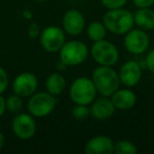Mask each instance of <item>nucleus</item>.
<instances>
[{
  "mask_svg": "<svg viewBox=\"0 0 154 154\" xmlns=\"http://www.w3.org/2000/svg\"><path fill=\"white\" fill-rule=\"evenodd\" d=\"M113 152V140L106 135H97L92 137L85 147V153L87 154H111Z\"/></svg>",
  "mask_w": 154,
  "mask_h": 154,
  "instance_id": "ddd939ff",
  "label": "nucleus"
},
{
  "mask_svg": "<svg viewBox=\"0 0 154 154\" xmlns=\"http://www.w3.org/2000/svg\"><path fill=\"white\" fill-rule=\"evenodd\" d=\"M72 115L77 120H82L90 115V109L87 105H76L72 110Z\"/></svg>",
  "mask_w": 154,
  "mask_h": 154,
  "instance_id": "412c9836",
  "label": "nucleus"
},
{
  "mask_svg": "<svg viewBox=\"0 0 154 154\" xmlns=\"http://www.w3.org/2000/svg\"><path fill=\"white\" fill-rule=\"evenodd\" d=\"M38 86L37 77L33 73L24 72L19 74L13 82V90L15 94L21 97H29L35 93Z\"/></svg>",
  "mask_w": 154,
  "mask_h": 154,
  "instance_id": "9d476101",
  "label": "nucleus"
},
{
  "mask_svg": "<svg viewBox=\"0 0 154 154\" xmlns=\"http://www.w3.org/2000/svg\"><path fill=\"white\" fill-rule=\"evenodd\" d=\"M35 1H38V2H43V1H47V0H35Z\"/></svg>",
  "mask_w": 154,
  "mask_h": 154,
  "instance_id": "c756f323",
  "label": "nucleus"
},
{
  "mask_svg": "<svg viewBox=\"0 0 154 154\" xmlns=\"http://www.w3.org/2000/svg\"><path fill=\"white\" fill-rule=\"evenodd\" d=\"M115 112V107L112 103L111 99L103 96L97 100L93 101L90 108V114L98 120H105L111 117Z\"/></svg>",
  "mask_w": 154,
  "mask_h": 154,
  "instance_id": "2eb2a0df",
  "label": "nucleus"
},
{
  "mask_svg": "<svg viewBox=\"0 0 154 154\" xmlns=\"http://www.w3.org/2000/svg\"><path fill=\"white\" fill-rule=\"evenodd\" d=\"M101 3L105 8L109 10L120 9L127 3L128 0H100Z\"/></svg>",
  "mask_w": 154,
  "mask_h": 154,
  "instance_id": "4be33fe9",
  "label": "nucleus"
},
{
  "mask_svg": "<svg viewBox=\"0 0 154 154\" xmlns=\"http://www.w3.org/2000/svg\"><path fill=\"white\" fill-rule=\"evenodd\" d=\"M89 50L86 43L79 40H71L64 42L59 50L60 61L63 62L66 66H78L86 61L88 58Z\"/></svg>",
  "mask_w": 154,
  "mask_h": 154,
  "instance_id": "20e7f679",
  "label": "nucleus"
},
{
  "mask_svg": "<svg viewBox=\"0 0 154 154\" xmlns=\"http://www.w3.org/2000/svg\"><path fill=\"white\" fill-rule=\"evenodd\" d=\"M66 79L60 73H52L45 79V88L50 94L58 96L66 88Z\"/></svg>",
  "mask_w": 154,
  "mask_h": 154,
  "instance_id": "f3484780",
  "label": "nucleus"
},
{
  "mask_svg": "<svg viewBox=\"0 0 154 154\" xmlns=\"http://www.w3.org/2000/svg\"><path fill=\"white\" fill-rule=\"evenodd\" d=\"M91 55L99 66H112L118 61L119 52L113 43L103 39L94 42L91 48Z\"/></svg>",
  "mask_w": 154,
  "mask_h": 154,
  "instance_id": "39448f33",
  "label": "nucleus"
},
{
  "mask_svg": "<svg viewBox=\"0 0 154 154\" xmlns=\"http://www.w3.org/2000/svg\"><path fill=\"white\" fill-rule=\"evenodd\" d=\"M114 152L116 154H136L137 148L130 140H118L114 143Z\"/></svg>",
  "mask_w": 154,
  "mask_h": 154,
  "instance_id": "6ab92c4d",
  "label": "nucleus"
},
{
  "mask_svg": "<svg viewBox=\"0 0 154 154\" xmlns=\"http://www.w3.org/2000/svg\"><path fill=\"white\" fill-rule=\"evenodd\" d=\"M118 77L124 86L129 87V88L136 86L141 78L140 66L138 64V62L133 61V60L125 62L119 69Z\"/></svg>",
  "mask_w": 154,
  "mask_h": 154,
  "instance_id": "f8f14e48",
  "label": "nucleus"
},
{
  "mask_svg": "<svg viewBox=\"0 0 154 154\" xmlns=\"http://www.w3.org/2000/svg\"><path fill=\"white\" fill-rule=\"evenodd\" d=\"M5 105H7V109L9 110L10 113L18 114L21 111L22 106H23V101H22L21 96L15 94V95H11L5 100Z\"/></svg>",
  "mask_w": 154,
  "mask_h": 154,
  "instance_id": "aec40b11",
  "label": "nucleus"
},
{
  "mask_svg": "<svg viewBox=\"0 0 154 154\" xmlns=\"http://www.w3.org/2000/svg\"><path fill=\"white\" fill-rule=\"evenodd\" d=\"M134 24L143 30H153L154 29V11L150 8L138 9L134 14Z\"/></svg>",
  "mask_w": 154,
  "mask_h": 154,
  "instance_id": "dca6fc26",
  "label": "nucleus"
},
{
  "mask_svg": "<svg viewBox=\"0 0 154 154\" xmlns=\"http://www.w3.org/2000/svg\"><path fill=\"white\" fill-rule=\"evenodd\" d=\"M39 33H40V30H39V26L36 23V22H32L30 24V28H29V36L30 38L35 39L39 36Z\"/></svg>",
  "mask_w": 154,
  "mask_h": 154,
  "instance_id": "b1692460",
  "label": "nucleus"
},
{
  "mask_svg": "<svg viewBox=\"0 0 154 154\" xmlns=\"http://www.w3.org/2000/svg\"><path fill=\"white\" fill-rule=\"evenodd\" d=\"M92 82L97 92L106 97L111 96L120 85L118 73L111 66H100L95 69L92 74Z\"/></svg>",
  "mask_w": 154,
  "mask_h": 154,
  "instance_id": "f03ea898",
  "label": "nucleus"
},
{
  "mask_svg": "<svg viewBox=\"0 0 154 154\" xmlns=\"http://www.w3.org/2000/svg\"><path fill=\"white\" fill-rule=\"evenodd\" d=\"M146 64H147L148 70L154 74V50L148 53L147 58H146Z\"/></svg>",
  "mask_w": 154,
  "mask_h": 154,
  "instance_id": "393cba45",
  "label": "nucleus"
},
{
  "mask_svg": "<svg viewBox=\"0 0 154 154\" xmlns=\"http://www.w3.org/2000/svg\"><path fill=\"white\" fill-rule=\"evenodd\" d=\"M87 32H88L89 38L95 42V41H99L105 39L106 34H107V29H106L105 24L103 22L94 21L92 23H90Z\"/></svg>",
  "mask_w": 154,
  "mask_h": 154,
  "instance_id": "a211bd4d",
  "label": "nucleus"
},
{
  "mask_svg": "<svg viewBox=\"0 0 154 154\" xmlns=\"http://www.w3.org/2000/svg\"><path fill=\"white\" fill-rule=\"evenodd\" d=\"M110 97L114 107L119 110H129L136 103V95L130 89H117Z\"/></svg>",
  "mask_w": 154,
  "mask_h": 154,
  "instance_id": "4468645a",
  "label": "nucleus"
},
{
  "mask_svg": "<svg viewBox=\"0 0 154 154\" xmlns=\"http://www.w3.org/2000/svg\"><path fill=\"white\" fill-rule=\"evenodd\" d=\"M125 47L130 53L138 55V54L145 53L147 49L149 48V36L143 30H130L128 33H126L125 37Z\"/></svg>",
  "mask_w": 154,
  "mask_h": 154,
  "instance_id": "6e6552de",
  "label": "nucleus"
},
{
  "mask_svg": "<svg viewBox=\"0 0 154 154\" xmlns=\"http://www.w3.org/2000/svg\"><path fill=\"white\" fill-rule=\"evenodd\" d=\"M56 106V98L49 92H39L31 95L28 103V110L31 115L45 117L52 113Z\"/></svg>",
  "mask_w": 154,
  "mask_h": 154,
  "instance_id": "423d86ee",
  "label": "nucleus"
},
{
  "mask_svg": "<svg viewBox=\"0 0 154 154\" xmlns=\"http://www.w3.org/2000/svg\"><path fill=\"white\" fill-rule=\"evenodd\" d=\"M103 23L106 29L116 35L128 33L134 26V16L128 10L122 8L110 10L103 15Z\"/></svg>",
  "mask_w": 154,
  "mask_h": 154,
  "instance_id": "f257e3e1",
  "label": "nucleus"
},
{
  "mask_svg": "<svg viewBox=\"0 0 154 154\" xmlns=\"http://www.w3.org/2000/svg\"><path fill=\"white\" fill-rule=\"evenodd\" d=\"M3 145H5V137H3V134L0 132V150L2 149Z\"/></svg>",
  "mask_w": 154,
  "mask_h": 154,
  "instance_id": "c85d7f7f",
  "label": "nucleus"
},
{
  "mask_svg": "<svg viewBox=\"0 0 154 154\" xmlns=\"http://www.w3.org/2000/svg\"><path fill=\"white\" fill-rule=\"evenodd\" d=\"M66 42V35L62 29L56 26H50L41 32L40 43L41 47L49 53L59 52Z\"/></svg>",
  "mask_w": 154,
  "mask_h": 154,
  "instance_id": "0eeeda50",
  "label": "nucleus"
},
{
  "mask_svg": "<svg viewBox=\"0 0 154 154\" xmlns=\"http://www.w3.org/2000/svg\"><path fill=\"white\" fill-rule=\"evenodd\" d=\"M7 110V105H5V99L3 96H1L0 94V116H2L3 113Z\"/></svg>",
  "mask_w": 154,
  "mask_h": 154,
  "instance_id": "bb28decb",
  "label": "nucleus"
},
{
  "mask_svg": "<svg viewBox=\"0 0 154 154\" xmlns=\"http://www.w3.org/2000/svg\"><path fill=\"white\" fill-rule=\"evenodd\" d=\"M9 84V78H8V74L2 68H0V94H2L5 91Z\"/></svg>",
  "mask_w": 154,
  "mask_h": 154,
  "instance_id": "5701e85b",
  "label": "nucleus"
},
{
  "mask_svg": "<svg viewBox=\"0 0 154 154\" xmlns=\"http://www.w3.org/2000/svg\"><path fill=\"white\" fill-rule=\"evenodd\" d=\"M62 26L66 34L76 36L84 31L86 26V20L84 15L78 10L72 9L64 13L62 18Z\"/></svg>",
  "mask_w": 154,
  "mask_h": 154,
  "instance_id": "9b49d317",
  "label": "nucleus"
},
{
  "mask_svg": "<svg viewBox=\"0 0 154 154\" xmlns=\"http://www.w3.org/2000/svg\"><path fill=\"white\" fill-rule=\"evenodd\" d=\"M133 2L138 9H143V8H150L151 5H153L154 0H133Z\"/></svg>",
  "mask_w": 154,
  "mask_h": 154,
  "instance_id": "a878e982",
  "label": "nucleus"
},
{
  "mask_svg": "<svg viewBox=\"0 0 154 154\" xmlns=\"http://www.w3.org/2000/svg\"><path fill=\"white\" fill-rule=\"evenodd\" d=\"M97 90L92 79L88 77H78L70 87V97L76 105H90L96 97Z\"/></svg>",
  "mask_w": 154,
  "mask_h": 154,
  "instance_id": "7ed1b4c3",
  "label": "nucleus"
},
{
  "mask_svg": "<svg viewBox=\"0 0 154 154\" xmlns=\"http://www.w3.org/2000/svg\"><path fill=\"white\" fill-rule=\"evenodd\" d=\"M22 15H23V17L26 18V19H29L31 20L33 18V14L31 11H29V10H26V11H23V13H22Z\"/></svg>",
  "mask_w": 154,
  "mask_h": 154,
  "instance_id": "cd10ccee",
  "label": "nucleus"
},
{
  "mask_svg": "<svg viewBox=\"0 0 154 154\" xmlns=\"http://www.w3.org/2000/svg\"><path fill=\"white\" fill-rule=\"evenodd\" d=\"M13 132L20 139H30L36 132V122L29 114L18 113L12 122Z\"/></svg>",
  "mask_w": 154,
  "mask_h": 154,
  "instance_id": "1a4fd4ad",
  "label": "nucleus"
}]
</instances>
